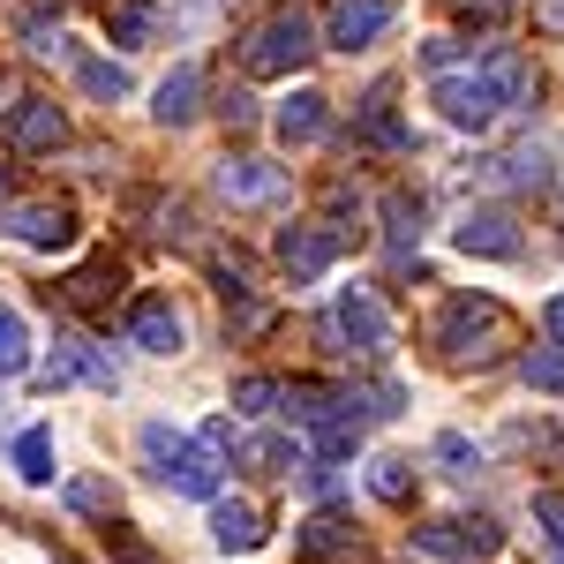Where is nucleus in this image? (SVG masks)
<instances>
[{
    "label": "nucleus",
    "mask_w": 564,
    "mask_h": 564,
    "mask_svg": "<svg viewBox=\"0 0 564 564\" xmlns=\"http://www.w3.org/2000/svg\"><path fill=\"white\" fill-rule=\"evenodd\" d=\"M354 542L347 520H332V512H316V520H302V534H294V550H302V564H332L339 550Z\"/></svg>",
    "instance_id": "f3484780"
},
{
    "label": "nucleus",
    "mask_w": 564,
    "mask_h": 564,
    "mask_svg": "<svg viewBox=\"0 0 564 564\" xmlns=\"http://www.w3.org/2000/svg\"><path fill=\"white\" fill-rule=\"evenodd\" d=\"M339 257V234H324V226H286L279 234V263L294 271V279H324Z\"/></svg>",
    "instance_id": "9b49d317"
},
{
    "label": "nucleus",
    "mask_w": 564,
    "mask_h": 564,
    "mask_svg": "<svg viewBox=\"0 0 564 564\" xmlns=\"http://www.w3.org/2000/svg\"><path fill=\"white\" fill-rule=\"evenodd\" d=\"M339 332L354 339V354H384V347H391V316H384V302H377L369 286H347V294H339Z\"/></svg>",
    "instance_id": "6e6552de"
},
{
    "label": "nucleus",
    "mask_w": 564,
    "mask_h": 564,
    "mask_svg": "<svg viewBox=\"0 0 564 564\" xmlns=\"http://www.w3.org/2000/svg\"><path fill=\"white\" fill-rule=\"evenodd\" d=\"M542 23H550V31H564V0H550V8H542Z\"/></svg>",
    "instance_id": "4c0bfd02"
},
{
    "label": "nucleus",
    "mask_w": 564,
    "mask_h": 564,
    "mask_svg": "<svg viewBox=\"0 0 564 564\" xmlns=\"http://www.w3.org/2000/svg\"><path fill=\"white\" fill-rule=\"evenodd\" d=\"M143 31H151V0H129V8L113 15V45H135Z\"/></svg>",
    "instance_id": "f704fd0d"
},
{
    "label": "nucleus",
    "mask_w": 564,
    "mask_h": 564,
    "mask_svg": "<svg viewBox=\"0 0 564 564\" xmlns=\"http://www.w3.org/2000/svg\"><path fill=\"white\" fill-rule=\"evenodd\" d=\"M512 339V316L505 302H489V294H452V302L436 308V347L452 354V361H489V354Z\"/></svg>",
    "instance_id": "f03ea898"
},
{
    "label": "nucleus",
    "mask_w": 564,
    "mask_h": 564,
    "mask_svg": "<svg viewBox=\"0 0 564 564\" xmlns=\"http://www.w3.org/2000/svg\"><path fill=\"white\" fill-rule=\"evenodd\" d=\"M76 377H84V384H98V391H121L113 361L90 347V339H61V354H53V361L39 369V384H45V391H61V384H76Z\"/></svg>",
    "instance_id": "39448f33"
},
{
    "label": "nucleus",
    "mask_w": 564,
    "mask_h": 564,
    "mask_svg": "<svg viewBox=\"0 0 564 564\" xmlns=\"http://www.w3.org/2000/svg\"><path fill=\"white\" fill-rule=\"evenodd\" d=\"M497 542H505V534H497V527L489 520H436V527H414V550H422V557H497Z\"/></svg>",
    "instance_id": "20e7f679"
},
{
    "label": "nucleus",
    "mask_w": 564,
    "mask_h": 564,
    "mask_svg": "<svg viewBox=\"0 0 564 564\" xmlns=\"http://www.w3.org/2000/svg\"><path fill=\"white\" fill-rule=\"evenodd\" d=\"M279 135H286V143H316V135H324V98H316V90L286 98V106H279Z\"/></svg>",
    "instance_id": "6ab92c4d"
},
{
    "label": "nucleus",
    "mask_w": 564,
    "mask_h": 564,
    "mask_svg": "<svg viewBox=\"0 0 564 564\" xmlns=\"http://www.w3.org/2000/svg\"><path fill=\"white\" fill-rule=\"evenodd\" d=\"M212 542L226 550V557H249V550H263L257 505H241V497H218V505H212Z\"/></svg>",
    "instance_id": "f8f14e48"
},
{
    "label": "nucleus",
    "mask_w": 564,
    "mask_h": 564,
    "mask_svg": "<svg viewBox=\"0 0 564 564\" xmlns=\"http://www.w3.org/2000/svg\"><path fill=\"white\" fill-rule=\"evenodd\" d=\"M53 31H61V0H31V15H23L31 53H53Z\"/></svg>",
    "instance_id": "c85d7f7f"
},
{
    "label": "nucleus",
    "mask_w": 564,
    "mask_h": 564,
    "mask_svg": "<svg viewBox=\"0 0 564 564\" xmlns=\"http://www.w3.org/2000/svg\"><path fill=\"white\" fill-rule=\"evenodd\" d=\"M489 181H505V188H550V151H512V159H497V174Z\"/></svg>",
    "instance_id": "412c9836"
},
{
    "label": "nucleus",
    "mask_w": 564,
    "mask_h": 564,
    "mask_svg": "<svg viewBox=\"0 0 564 564\" xmlns=\"http://www.w3.org/2000/svg\"><path fill=\"white\" fill-rule=\"evenodd\" d=\"M31 369V324L0 302V377H23Z\"/></svg>",
    "instance_id": "aec40b11"
},
{
    "label": "nucleus",
    "mask_w": 564,
    "mask_h": 564,
    "mask_svg": "<svg viewBox=\"0 0 564 564\" xmlns=\"http://www.w3.org/2000/svg\"><path fill=\"white\" fill-rule=\"evenodd\" d=\"M181 452H188V444H181L166 422H143V459H151V475H159V481L181 467Z\"/></svg>",
    "instance_id": "393cba45"
},
{
    "label": "nucleus",
    "mask_w": 564,
    "mask_h": 564,
    "mask_svg": "<svg viewBox=\"0 0 564 564\" xmlns=\"http://www.w3.org/2000/svg\"><path fill=\"white\" fill-rule=\"evenodd\" d=\"M308 53H316V31H308V15L286 0L271 23H263L257 39H249V76H294Z\"/></svg>",
    "instance_id": "7ed1b4c3"
},
{
    "label": "nucleus",
    "mask_w": 564,
    "mask_h": 564,
    "mask_svg": "<svg viewBox=\"0 0 564 564\" xmlns=\"http://www.w3.org/2000/svg\"><path fill=\"white\" fill-rule=\"evenodd\" d=\"M76 84L113 106V98H129V68H121V61H76Z\"/></svg>",
    "instance_id": "b1692460"
},
{
    "label": "nucleus",
    "mask_w": 564,
    "mask_h": 564,
    "mask_svg": "<svg viewBox=\"0 0 564 564\" xmlns=\"http://www.w3.org/2000/svg\"><path fill=\"white\" fill-rule=\"evenodd\" d=\"M436 113L452 121V129H489L505 106H527L534 98V61L527 53H489L481 68H467V76H436Z\"/></svg>",
    "instance_id": "f257e3e1"
},
{
    "label": "nucleus",
    "mask_w": 564,
    "mask_h": 564,
    "mask_svg": "<svg viewBox=\"0 0 564 564\" xmlns=\"http://www.w3.org/2000/svg\"><path fill=\"white\" fill-rule=\"evenodd\" d=\"M369 489H377L384 505H406V497H414V467H406V459H377V467H369Z\"/></svg>",
    "instance_id": "cd10ccee"
},
{
    "label": "nucleus",
    "mask_w": 564,
    "mask_h": 564,
    "mask_svg": "<svg viewBox=\"0 0 564 564\" xmlns=\"http://www.w3.org/2000/svg\"><path fill=\"white\" fill-rule=\"evenodd\" d=\"M271 399H286V384H271V377H241V384H234V406H241V414H263Z\"/></svg>",
    "instance_id": "7c9ffc66"
},
{
    "label": "nucleus",
    "mask_w": 564,
    "mask_h": 564,
    "mask_svg": "<svg viewBox=\"0 0 564 564\" xmlns=\"http://www.w3.org/2000/svg\"><path fill=\"white\" fill-rule=\"evenodd\" d=\"M8 143H15V151H61V143H68V113H61L53 98H23L15 121H8Z\"/></svg>",
    "instance_id": "1a4fd4ad"
},
{
    "label": "nucleus",
    "mask_w": 564,
    "mask_h": 564,
    "mask_svg": "<svg viewBox=\"0 0 564 564\" xmlns=\"http://www.w3.org/2000/svg\"><path fill=\"white\" fill-rule=\"evenodd\" d=\"M361 135H369V143H391V151L406 143L399 113H391V84H377V90H369V106H361Z\"/></svg>",
    "instance_id": "4be33fe9"
},
{
    "label": "nucleus",
    "mask_w": 564,
    "mask_h": 564,
    "mask_svg": "<svg viewBox=\"0 0 564 564\" xmlns=\"http://www.w3.org/2000/svg\"><path fill=\"white\" fill-rule=\"evenodd\" d=\"M113 286H121V263L98 257V263H84V271L68 279V302H76V308H98V302H113Z\"/></svg>",
    "instance_id": "a211bd4d"
},
{
    "label": "nucleus",
    "mask_w": 564,
    "mask_h": 564,
    "mask_svg": "<svg viewBox=\"0 0 564 564\" xmlns=\"http://www.w3.org/2000/svg\"><path fill=\"white\" fill-rule=\"evenodd\" d=\"M249 459H257L263 475H286V467H294V444H286V436H257V444H249Z\"/></svg>",
    "instance_id": "2f4dec72"
},
{
    "label": "nucleus",
    "mask_w": 564,
    "mask_h": 564,
    "mask_svg": "<svg viewBox=\"0 0 564 564\" xmlns=\"http://www.w3.org/2000/svg\"><path fill=\"white\" fill-rule=\"evenodd\" d=\"M218 459H226V452H218L212 436H196V444L181 452V467H174V475H166V481H174L181 497H204V505H218V475H226Z\"/></svg>",
    "instance_id": "4468645a"
},
{
    "label": "nucleus",
    "mask_w": 564,
    "mask_h": 564,
    "mask_svg": "<svg viewBox=\"0 0 564 564\" xmlns=\"http://www.w3.org/2000/svg\"><path fill=\"white\" fill-rule=\"evenodd\" d=\"M452 241H459V257H489V263H512L520 257V226L505 212H467L452 226Z\"/></svg>",
    "instance_id": "0eeeda50"
},
{
    "label": "nucleus",
    "mask_w": 564,
    "mask_h": 564,
    "mask_svg": "<svg viewBox=\"0 0 564 564\" xmlns=\"http://www.w3.org/2000/svg\"><path fill=\"white\" fill-rule=\"evenodd\" d=\"M422 61H430V68H452V61H459V39H436V45H422Z\"/></svg>",
    "instance_id": "c9c22d12"
},
{
    "label": "nucleus",
    "mask_w": 564,
    "mask_h": 564,
    "mask_svg": "<svg viewBox=\"0 0 564 564\" xmlns=\"http://www.w3.org/2000/svg\"><path fill=\"white\" fill-rule=\"evenodd\" d=\"M196 98H204V68L188 61V68H174V76L159 84V106H151V113H159L166 129H181V121H196Z\"/></svg>",
    "instance_id": "dca6fc26"
},
{
    "label": "nucleus",
    "mask_w": 564,
    "mask_h": 564,
    "mask_svg": "<svg viewBox=\"0 0 564 564\" xmlns=\"http://www.w3.org/2000/svg\"><path fill=\"white\" fill-rule=\"evenodd\" d=\"M391 31V0H347L339 15H332V45H369V39H384Z\"/></svg>",
    "instance_id": "2eb2a0df"
},
{
    "label": "nucleus",
    "mask_w": 564,
    "mask_h": 564,
    "mask_svg": "<svg viewBox=\"0 0 564 564\" xmlns=\"http://www.w3.org/2000/svg\"><path fill=\"white\" fill-rule=\"evenodd\" d=\"M129 339L143 354H181V308L166 302V294H143V302L129 308Z\"/></svg>",
    "instance_id": "9d476101"
},
{
    "label": "nucleus",
    "mask_w": 564,
    "mask_h": 564,
    "mask_svg": "<svg viewBox=\"0 0 564 564\" xmlns=\"http://www.w3.org/2000/svg\"><path fill=\"white\" fill-rule=\"evenodd\" d=\"M542 324H550V332L564 339V294H550V308H542Z\"/></svg>",
    "instance_id": "e433bc0d"
},
{
    "label": "nucleus",
    "mask_w": 564,
    "mask_h": 564,
    "mask_svg": "<svg viewBox=\"0 0 564 564\" xmlns=\"http://www.w3.org/2000/svg\"><path fill=\"white\" fill-rule=\"evenodd\" d=\"M15 475L23 481H53V430H45V422L15 436Z\"/></svg>",
    "instance_id": "5701e85b"
},
{
    "label": "nucleus",
    "mask_w": 564,
    "mask_h": 564,
    "mask_svg": "<svg viewBox=\"0 0 564 564\" xmlns=\"http://www.w3.org/2000/svg\"><path fill=\"white\" fill-rule=\"evenodd\" d=\"M106 550H113V564H159V550L135 542V527H121V520H106Z\"/></svg>",
    "instance_id": "c756f323"
},
{
    "label": "nucleus",
    "mask_w": 564,
    "mask_h": 564,
    "mask_svg": "<svg viewBox=\"0 0 564 564\" xmlns=\"http://www.w3.org/2000/svg\"><path fill=\"white\" fill-rule=\"evenodd\" d=\"M384 234L399 241V249H406V241L422 234V204H414L406 188H391V196H384Z\"/></svg>",
    "instance_id": "bb28decb"
},
{
    "label": "nucleus",
    "mask_w": 564,
    "mask_h": 564,
    "mask_svg": "<svg viewBox=\"0 0 564 564\" xmlns=\"http://www.w3.org/2000/svg\"><path fill=\"white\" fill-rule=\"evenodd\" d=\"M534 527L564 550V489H542V497H534Z\"/></svg>",
    "instance_id": "473e14b6"
},
{
    "label": "nucleus",
    "mask_w": 564,
    "mask_h": 564,
    "mask_svg": "<svg viewBox=\"0 0 564 564\" xmlns=\"http://www.w3.org/2000/svg\"><path fill=\"white\" fill-rule=\"evenodd\" d=\"M0 234H15L23 249H68L76 218H68V204H15V212L0 218Z\"/></svg>",
    "instance_id": "423d86ee"
},
{
    "label": "nucleus",
    "mask_w": 564,
    "mask_h": 564,
    "mask_svg": "<svg viewBox=\"0 0 564 564\" xmlns=\"http://www.w3.org/2000/svg\"><path fill=\"white\" fill-rule=\"evenodd\" d=\"M286 181H279V166H263V159H226L218 166V196L226 204H271Z\"/></svg>",
    "instance_id": "ddd939ff"
},
{
    "label": "nucleus",
    "mask_w": 564,
    "mask_h": 564,
    "mask_svg": "<svg viewBox=\"0 0 564 564\" xmlns=\"http://www.w3.org/2000/svg\"><path fill=\"white\" fill-rule=\"evenodd\" d=\"M520 377H527V391H557L564 399V347H534L520 361Z\"/></svg>",
    "instance_id": "a878e982"
},
{
    "label": "nucleus",
    "mask_w": 564,
    "mask_h": 564,
    "mask_svg": "<svg viewBox=\"0 0 564 564\" xmlns=\"http://www.w3.org/2000/svg\"><path fill=\"white\" fill-rule=\"evenodd\" d=\"M68 505H76V512H106V520H113V489H106V481H68Z\"/></svg>",
    "instance_id": "72a5a7b5"
}]
</instances>
